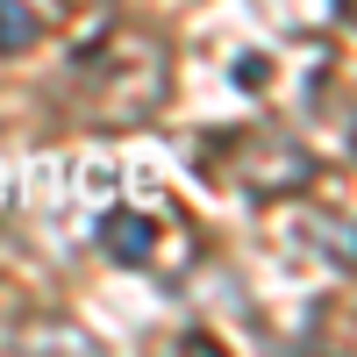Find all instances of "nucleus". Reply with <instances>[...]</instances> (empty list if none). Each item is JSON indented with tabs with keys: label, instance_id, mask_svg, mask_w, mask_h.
I'll list each match as a JSON object with an SVG mask.
<instances>
[{
	"label": "nucleus",
	"instance_id": "2",
	"mask_svg": "<svg viewBox=\"0 0 357 357\" xmlns=\"http://www.w3.org/2000/svg\"><path fill=\"white\" fill-rule=\"evenodd\" d=\"M243 151H250V165L236 172V178H250L257 193H293V186H307V178H314V158H307L293 136H250Z\"/></svg>",
	"mask_w": 357,
	"mask_h": 357
},
{
	"label": "nucleus",
	"instance_id": "3",
	"mask_svg": "<svg viewBox=\"0 0 357 357\" xmlns=\"http://www.w3.org/2000/svg\"><path fill=\"white\" fill-rule=\"evenodd\" d=\"M93 243L107 264H158V222L136 215V207H107L93 222Z\"/></svg>",
	"mask_w": 357,
	"mask_h": 357
},
{
	"label": "nucleus",
	"instance_id": "6",
	"mask_svg": "<svg viewBox=\"0 0 357 357\" xmlns=\"http://www.w3.org/2000/svg\"><path fill=\"white\" fill-rule=\"evenodd\" d=\"M15 200V186H8V158H0V207H8Z\"/></svg>",
	"mask_w": 357,
	"mask_h": 357
},
{
	"label": "nucleus",
	"instance_id": "5",
	"mask_svg": "<svg viewBox=\"0 0 357 357\" xmlns=\"http://www.w3.org/2000/svg\"><path fill=\"white\" fill-rule=\"evenodd\" d=\"M236 79H243V86H264V57H236Z\"/></svg>",
	"mask_w": 357,
	"mask_h": 357
},
{
	"label": "nucleus",
	"instance_id": "1",
	"mask_svg": "<svg viewBox=\"0 0 357 357\" xmlns=\"http://www.w3.org/2000/svg\"><path fill=\"white\" fill-rule=\"evenodd\" d=\"M165 50L136 43V36H107V43H86L72 57V93H79V114L100 129H129L143 122L158 100H165Z\"/></svg>",
	"mask_w": 357,
	"mask_h": 357
},
{
	"label": "nucleus",
	"instance_id": "4",
	"mask_svg": "<svg viewBox=\"0 0 357 357\" xmlns=\"http://www.w3.org/2000/svg\"><path fill=\"white\" fill-rule=\"evenodd\" d=\"M36 8H29V0H0V57H15V50H29L36 43Z\"/></svg>",
	"mask_w": 357,
	"mask_h": 357
}]
</instances>
